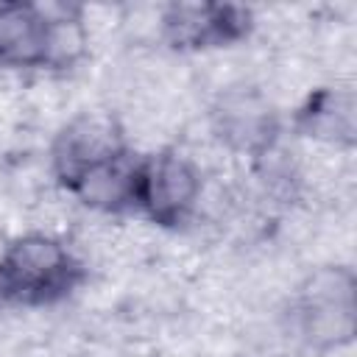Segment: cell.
I'll list each match as a JSON object with an SVG mask.
<instances>
[{"mask_svg": "<svg viewBox=\"0 0 357 357\" xmlns=\"http://www.w3.org/2000/svg\"><path fill=\"white\" fill-rule=\"evenodd\" d=\"M86 279L84 259L53 234L28 231L0 251V307H56L78 293Z\"/></svg>", "mask_w": 357, "mask_h": 357, "instance_id": "6da1fadb", "label": "cell"}, {"mask_svg": "<svg viewBox=\"0 0 357 357\" xmlns=\"http://www.w3.org/2000/svg\"><path fill=\"white\" fill-rule=\"evenodd\" d=\"M357 276L351 265L310 271L290 296V329L312 351H335L354 340Z\"/></svg>", "mask_w": 357, "mask_h": 357, "instance_id": "7a4b0ae2", "label": "cell"}, {"mask_svg": "<svg viewBox=\"0 0 357 357\" xmlns=\"http://www.w3.org/2000/svg\"><path fill=\"white\" fill-rule=\"evenodd\" d=\"M204 176L192 159L178 151H153L139 156L134 181V215L159 229H181L198 209Z\"/></svg>", "mask_w": 357, "mask_h": 357, "instance_id": "3957f363", "label": "cell"}, {"mask_svg": "<svg viewBox=\"0 0 357 357\" xmlns=\"http://www.w3.org/2000/svg\"><path fill=\"white\" fill-rule=\"evenodd\" d=\"M131 145L120 120L112 112H78L70 117L50 142V170L61 190L84 173L128 153Z\"/></svg>", "mask_w": 357, "mask_h": 357, "instance_id": "277c9868", "label": "cell"}, {"mask_svg": "<svg viewBox=\"0 0 357 357\" xmlns=\"http://www.w3.org/2000/svg\"><path fill=\"white\" fill-rule=\"evenodd\" d=\"M254 31V11L237 3H167L159 14V33L178 53L231 47Z\"/></svg>", "mask_w": 357, "mask_h": 357, "instance_id": "5b68a950", "label": "cell"}, {"mask_svg": "<svg viewBox=\"0 0 357 357\" xmlns=\"http://www.w3.org/2000/svg\"><path fill=\"white\" fill-rule=\"evenodd\" d=\"M209 126L220 145L234 153H245L254 162L282 139L279 112L257 86L223 89L209 109Z\"/></svg>", "mask_w": 357, "mask_h": 357, "instance_id": "8992f818", "label": "cell"}, {"mask_svg": "<svg viewBox=\"0 0 357 357\" xmlns=\"http://www.w3.org/2000/svg\"><path fill=\"white\" fill-rule=\"evenodd\" d=\"M53 11L28 0L0 3V70H50Z\"/></svg>", "mask_w": 357, "mask_h": 357, "instance_id": "52a82bcc", "label": "cell"}, {"mask_svg": "<svg viewBox=\"0 0 357 357\" xmlns=\"http://www.w3.org/2000/svg\"><path fill=\"white\" fill-rule=\"evenodd\" d=\"M290 126L307 139L351 148L357 139V98L349 86H318L296 106Z\"/></svg>", "mask_w": 357, "mask_h": 357, "instance_id": "ba28073f", "label": "cell"}, {"mask_svg": "<svg viewBox=\"0 0 357 357\" xmlns=\"http://www.w3.org/2000/svg\"><path fill=\"white\" fill-rule=\"evenodd\" d=\"M139 153L128 151L73 181L64 192L78 198L86 209L103 215H134V181Z\"/></svg>", "mask_w": 357, "mask_h": 357, "instance_id": "9c48e42d", "label": "cell"}]
</instances>
